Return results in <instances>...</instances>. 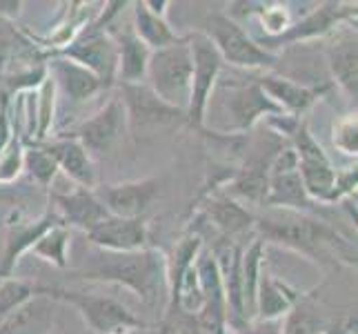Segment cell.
I'll return each instance as SVG.
<instances>
[{
    "instance_id": "obj_28",
    "label": "cell",
    "mask_w": 358,
    "mask_h": 334,
    "mask_svg": "<svg viewBox=\"0 0 358 334\" xmlns=\"http://www.w3.org/2000/svg\"><path fill=\"white\" fill-rule=\"evenodd\" d=\"M263 263H265V241L256 237L243 250V258H241V281H243V301H245L247 321L254 319L256 288H258V277H261Z\"/></svg>"
},
{
    "instance_id": "obj_1",
    "label": "cell",
    "mask_w": 358,
    "mask_h": 334,
    "mask_svg": "<svg viewBox=\"0 0 358 334\" xmlns=\"http://www.w3.org/2000/svg\"><path fill=\"white\" fill-rule=\"evenodd\" d=\"M73 272L85 281L114 283V286L127 288L150 307H167V256L156 247H145L136 252H107L92 247L83 265Z\"/></svg>"
},
{
    "instance_id": "obj_2",
    "label": "cell",
    "mask_w": 358,
    "mask_h": 334,
    "mask_svg": "<svg viewBox=\"0 0 358 334\" xmlns=\"http://www.w3.org/2000/svg\"><path fill=\"white\" fill-rule=\"evenodd\" d=\"M254 230L258 232V239L278 243L314 263L356 265V247L325 221L312 214L267 207L261 216H256Z\"/></svg>"
},
{
    "instance_id": "obj_30",
    "label": "cell",
    "mask_w": 358,
    "mask_h": 334,
    "mask_svg": "<svg viewBox=\"0 0 358 334\" xmlns=\"http://www.w3.org/2000/svg\"><path fill=\"white\" fill-rule=\"evenodd\" d=\"M22 172L43 190L52 188V183L58 176V165L54 156L49 154L45 147L38 145H24V158H22Z\"/></svg>"
},
{
    "instance_id": "obj_19",
    "label": "cell",
    "mask_w": 358,
    "mask_h": 334,
    "mask_svg": "<svg viewBox=\"0 0 358 334\" xmlns=\"http://www.w3.org/2000/svg\"><path fill=\"white\" fill-rule=\"evenodd\" d=\"M47 74L52 76L56 92L67 96L71 103H87L98 94L107 92V85L94 76L90 69H85L83 65L73 63V60L58 56V54H49L47 58Z\"/></svg>"
},
{
    "instance_id": "obj_39",
    "label": "cell",
    "mask_w": 358,
    "mask_h": 334,
    "mask_svg": "<svg viewBox=\"0 0 358 334\" xmlns=\"http://www.w3.org/2000/svg\"><path fill=\"white\" fill-rule=\"evenodd\" d=\"M154 334H180V332L171 323H167V321H163V323L154 328Z\"/></svg>"
},
{
    "instance_id": "obj_11",
    "label": "cell",
    "mask_w": 358,
    "mask_h": 334,
    "mask_svg": "<svg viewBox=\"0 0 358 334\" xmlns=\"http://www.w3.org/2000/svg\"><path fill=\"white\" fill-rule=\"evenodd\" d=\"M265 207L294 209V212L305 214H312L316 209V203L307 196L303 188V181L299 174V160H296V152L292 150L289 143L274 156L269 165Z\"/></svg>"
},
{
    "instance_id": "obj_15",
    "label": "cell",
    "mask_w": 358,
    "mask_h": 334,
    "mask_svg": "<svg viewBox=\"0 0 358 334\" xmlns=\"http://www.w3.org/2000/svg\"><path fill=\"white\" fill-rule=\"evenodd\" d=\"M96 196L105 205L109 216L118 218H145V212L154 205L160 194L158 179H141L125 183L96 185Z\"/></svg>"
},
{
    "instance_id": "obj_22",
    "label": "cell",
    "mask_w": 358,
    "mask_h": 334,
    "mask_svg": "<svg viewBox=\"0 0 358 334\" xmlns=\"http://www.w3.org/2000/svg\"><path fill=\"white\" fill-rule=\"evenodd\" d=\"M56 301L36 292L29 301L0 321V334H52L56 326Z\"/></svg>"
},
{
    "instance_id": "obj_18",
    "label": "cell",
    "mask_w": 358,
    "mask_h": 334,
    "mask_svg": "<svg viewBox=\"0 0 358 334\" xmlns=\"http://www.w3.org/2000/svg\"><path fill=\"white\" fill-rule=\"evenodd\" d=\"M52 209L65 228H76L87 234L109 214L94 190L71 188L67 192H52Z\"/></svg>"
},
{
    "instance_id": "obj_20",
    "label": "cell",
    "mask_w": 358,
    "mask_h": 334,
    "mask_svg": "<svg viewBox=\"0 0 358 334\" xmlns=\"http://www.w3.org/2000/svg\"><path fill=\"white\" fill-rule=\"evenodd\" d=\"M41 145L54 156L58 172H63L76 188L94 190L98 185L94 158L85 152V147L76 139H71L67 134H58L54 139H47Z\"/></svg>"
},
{
    "instance_id": "obj_27",
    "label": "cell",
    "mask_w": 358,
    "mask_h": 334,
    "mask_svg": "<svg viewBox=\"0 0 358 334\" xmlns=\"http://www.w3.org/2000/svg\"><path fill=\"white\" fill-rule=\"evenodd\" d=\"M134 9V22L131 29L138 36V41L150 49V52H156V49H163L174 45L180 36L174 32V27L167 22V18L154 14V11L147 7L145 0H138V3L131 5Z\"/></svg>"
},
{
    "instance_id": "obj_24",
    "label": "cell",
    "mask_w": 358,
    "mask_h": 334,
    "mask_svg": "<svg viewBox=\"0 0 358 334\" xmlns=\"http://www.w3.org/2000/svg\"><path fill=\"white\" fill-rule=\"evenodd\" d=\"M327 67L334 83L345 96L356 101L358 96V45L356 27L341 32L338 39L327 47Z\"/></svg>"
},
{
    "instance_id": "obj_10",
    "label": "cell",
    "mask_w": 358,
    "mask_h": 334,
    "mask_svg": "<svg viewBox=\"0 0 358 334\" xmlns=\"http://www.w3.org/2000/svg\"><path fill=\"white\" fill-rule=\"evenodd\" d=\"M52 54L65 56L73 60V63L83 65L85 69H90L107 88H114L116 85V67H118L116 41L107 29L96 27L94 22H90L69 45Z\"/></svg>"
},
{
    "instance_id": "obj_5",
    "label": "cell",
    "mask_w": 358,
    "mask_h": 334,
    "mask_svg": "<svg viewBox=\"0 0 358 334\" xmlns=\"http://www.w3.org/2000/svg\"><path fill=\"white\" fill-rule=\"evenodd\" d=\"M209 41L218 49L225 65L238 69H274L278 63V54L267 52L254 41V36L223 11H212L207 16V32Z\"/></svg>"
},
{
    "instance_id": "obj_17",
    "label": "cell",
    "mask_w": 358,
    "mask_h": 334,
    "mask_svg": "<svg viewBox=\"0 0 358 334\" xmlns=\"http://www.w3.org/2000/svg\"><path fill=\"white\" fill-rule=\"evenodd\" d=\"M92 247L107 252H136L150 247V225L145 218H118L107 216L87 232Z\"/></svg>"
},
{
    "instance_id": "obj_37",
    "label": "cell",
    "mask_w": 358,
    "mask_h": 334,
    "mask_svg": "<svg viewBox=\"0 0 358 334\" xmlns=\"http://www.w3.org/2000/svg\"><path fill=\"white\" fill-rule=\"evenodd\" d=\"M20 9H22L20 0H9V3H0V16L9 18V20H16L20 16Z\"/></svg>"
},
{
    "instance_id": "obj_6",
    "label": "cell",
    "mask_w": 358,
    "mask_h": 334,
    "mask_svg": "<svg viewBox=\"0 0 358 334\" xmlns=\"http://www.w3.org/2000/svg\"><path fill=\"white\" fill-rule=\"evenodd\" d=\"M187 39L192 47L194 67H192V96L185 116H187V123L192 127L203 130L207 107L212 103V96L216 92L220 74L225 69V63L205 32H192L187 34Z\"/></svg>"
},
{
    "instance_id": "obj_26",
    "label": "cell",
    "mask_w": 358,
    "mask_h": 334,
    "mask_svg": "<svg viewBox=\"0 0 358 334\" xmlns=\"http://www.w3.org/2000/svg\"><path fill=\"white\" fill-rule=\"evenodd\" d=\"M205 216L212 221V225L229 241L234 237H241L247 230H252L256 221V216L250 209L227 194L212 196L205 205Z\"/></svg>"
},
{
    "instance_id": "obj_8",
    "label": "cell",
    "mask_w": 358,
    "mask_h": 334,
    "mask_svg": "<svg viewBox=\"0 0 358 334\" xmlns=\"http://www.w3.org/2000/svg\"><path fill=\"white\" fill-rule=\"evenodd\" d=\"M127 132L129 127L125 105H122L120 96H112L96 114L80 120L67 136L76 139L85 147V152L96 160L114 152Z\"/></svg>"
},
{
    "instance_id": "obj_9",
    "label": "cell",
    "mask_w": 358,
    "mask_h": 334,
    "mask_svg": "<svg viewBox=\"0 0 358 334\" xmlns=\"http://www.w3.org/2000/svg\"><path fill=\"white\" fill-rule=\"evenodd\" d=\"M356 20V3H320L299 20H292L289 27L276 39H254L267 52L274 47H287L294 43H305L345 27V22ZM276 54V52H274Z\"/></svg>"
},
{
    "instance_id": "obj_40",
    "label": "cell",
    "mask_w": 358,
    "mask_h": 334,
    "mask_svg": "<svg viewBox=\"0 0 358 334\" xmlns=\"http://www.w3.org/2000/svg\"><path fill=\"white\" fill-rule=\"evenodd\" d=\"M118 334H154V328H145V330H129V332H118Z\"/></svg>"
},
{
    "instance_id": "obj_3",
    "label": "cell",
    "mask_w": 358,
    "mask_h": 334,
    "mask_svg": "<svg viewBox=\"0 0 358 334\" xmlns=\"http://www.w3.org/2000/svg\"><path fill=\"white\" fill-rule=\"evenodd\" d=\"M192 47L187 36L163 49H156L150 56L145 83L160 101L187 111L192 96Z\"/></svg>"
},
{
    "instance_id": "obj_7",
    "label": "cell",
    "mask_w": 358,
    "mask_h": 334,
    "mask_svg": "<svg viewBox=\"0 0 358 334\" xmlns=\"http://www.w3.org/2000/svg\"><path fill=\"white\" fill-rule=\"evenodd\" d=\"M292 150L296 152V160H299V174L303 181V188L307 196L318 205V203H329L331 192H334L336 183V167L331 163L327 152L318 145V141L312 136L307 120H301L299 130L292 136Z\"/></svg>"
},
{
    "instance_id": "obj_25",
    "label": "cell",
    "mask_w": 358,
    "mask_h": 334,
    "mask_svg": "<svg viewBox=\"0 0 358 334\" xmlns=\"http://www.w3.org/2000/svg\"><path fill=\"white\" fill-rule=\"evenodd\" d=\"M116 41L118 52V67H116V85H136L145 83L147 65H150L152 52L147 49L134 29L125 32H109Z\"/></svg>"
},
{
    "instance_id": "obj_4",
    "label": "cell",
    "mask_w": 358,
    "mask_h": 334,
    "mask_svg": "<svg viewBox=\"0 0 358 334\" xmlns=\"http://www.w3.org/2000/svg\"><path fill=\"white\" fill-rule=\"evenodd\" d=\"M36 292L49 296V299H54L56 303L73 305L94 334H118V332L150 328L143 319L129 312L125 305L112 299V296L67 290V288H56V286H36Z\"/></svg>"
},
{
    "instance_id": "obj_16",
    "label": "cell",
    "mask_w": 358,
    "mask_h": 334,
    "mask_svg": "<svg viewBox=\"0 0 358 334\" xmlns=\"http://www.w3.org/2000/svg\"><path fill=\"white\" fill-rule=\"evenodd\" d=\"M11 216H14V218L7 221L3 225V258H0V279L11 277V272H14L18 258L24 252H29L34 247V243L38 241L49 228H54L60 223V218L56 216V212L52 207L45 209L38 218H31V221H24L16 212Z\"/></svg>"
},
{
    "instance_id": "obj_12",
    "label": "cell",
    "mask_w": 358,
    "mask_h": 334,
    "mask_svg": "<svg viewBox=\"0 0 358 334\" xmlns=\"http://www.w3.org/2000/svg\"><path fill=\"white\" fill-rule=\"evenodd\" d=\"M118 96L127 111V127L129 132H150L167 125L187 123L185 111L167 105L165 101L147 88V83L136 85H118Z\"/></svg>"
},
{
    "instance_id": "obj_32",
    "label": "cell",
    "mask_w": 358,
    "mask_h": 334,
    "mask_svg": "<svg viewBox=\"0 0 358 334\" xmlns=\"http://www.w3.org/2000/svg\"><path fill=\"white\" fill-rule=\"evenodd\" d=\"M34 294H36V286L29 281H22L16 277L0 279V321L9 316L24 301H29Z\"/></svg>"
},
{
    "instance_id": "obj_34",
    "label": "cell",
    "mask_w": 358,
    "mask_h": 334,
    "mask_svg": "<svg viewBox=\"0 0 358 334\" xmlns=\"http://www.w3.org/2000/svg\"><path fill=\"white\" fill-rule=\"evenodd\" d=\"M331 141L334 147L350 158H356L358 154V118L356 114H348L334 123L331 127Z\"/></svg>"
},
{
    "instance_id": "obj_14",
    "label": "cell",
    "mask_w": 358,
    "mask_h": 334,
    "mask_svg": "<svg viewBox=\"0 0 358 334\" xmlns=\"http://www.w3.org/2000/svg\"><path fill=\"white\" fill-rule=\"evenodd\" d=\"M223 107L231 120L234 134H250L261 120L276 116V114H285V111L261 90L258 81L231 83L229 94L223 101Z\"/></svg>"
},
{
    "instance_id": "obj_33",
    "label": "cell",
    "mask_w": 358,
    "mask_h": 334,
    "mask_svg": "<svg viewBox=\"0 0 358 334\" xmlns=\"http://www.w3.org/2000/svg\"><path fill=\"white\" fill-rule=\"evenodd\" d=\"M282 334H320V321L307 305V294L280 319Z\"/></svg>"
},
{
    "instance_id": "obj_35",
    "label": "cell",
    "mask_w": 358,
    "mask_h": 334,
    "mask_svg": "<svg viewBox=\"0 0 358 334\" xmlns=\"http://www.w3.org/2000/svg\"><path fill=\"white\" fill-rule=\"evenodd\" d=\"M22 158H24V143L18 134H14L9 145L0 152V185H9L20 176Z\"/></svg>"
},
{
    "instance_id": "obj_41",
    "label": "cell",
    "mask_w": 358,
    "mask_h": 334,
    "mask_svg": "<svg viewBox=\"0 0 358 334\" xmlns=\"http://www.w3.org/2000/svg\"><path fill=\"white\" fill-rule=\"evenodd\" d=\"M0 258H3V225H0Z\"/></svg>"
},
{
    "instance_id": "obj_29",
    "label": "cell",
    "mask_w": 358,
    "mask_h": 334,
    "mask_svg": "<svg viewBox=\"0 0 358 334\" xmlns=\"http://www.w3.org/2000/svg\"><path fill=\"white\" fill-rule=\"evenodd\" d=\"M69 243H71V230L65 228L63 223H58V225L49 228L43 237L34 243L29 252L47 263L65 270L69 265Z\"/></svg>"
},
{
    "instance_id": "obj_36",
    "label": "cell",
    "mask_w": 358,
    "mask_h": 334,
    "mask_svg": "<svg viewBox=\"0 0 358 334\" xmlns=\"http://www.w3.org/2000/svg\"><path fill=\"white\" fill-rule=\"evenodd\" d=\"M227 334H282V328H280V319L278 321L252 319L238 330H227Z\"/></svg>"
},
{
    "instance_id": "obj_38",
    "label": "cell",
    "mask_w": 358,
    "mask_h": 334,
    "mask_svg": "<svg viewBox=\"0 0 358 334\" xmlns=\"http://www.w3.org/2000/svg\"><path fill=\"white\" fill-rule=\"evenodd\" d=\"M145 3H147V7H150V9L154 11V14L167 18V7H169L171 3H167V0H145Z\"/></svg>"
},
{
    "instance_id": "obj_31",
    "label": "cell",
    "mask_w": 358,
    "mask_h": 334,
    "mask_svg": "<svg viewBox=\"0 0 358 334\" xmlns=\"http://www.w3.org/2000/svg\"><path fill=\"white\" fill-rule=\"evenodd\" d=\"M56 85L52 76L47 74V78L38 85L36 90V139L34 145L45 143L49 139V132L54 127V118H56Z\"/></svg>"
},
{
    "instance_id": "obj_21",
    "label": "cell",
    "mask_w": 358,
    "mask_h": 334,
    "mask_svg": "<svg viewBox=\"0 0 358 334\" xmlns=\"http://www.w3.org/2000/svg\"><path fill=\"white\" fill-rule=\"evenodd\" d=\"M307 292L292 288L289 283L276 279L267 265L263 263L261 277H258L256 288V303H254V319L263 321H278L285 316L292 307L299 303Z\"/></svg>"
},
{
    "instance_id": "obj_23",
    "label": "cell",
    "mask_w": 358,
    "mask_h": 334,
    "mask_svg": "<svg viewBox=\"0 0 358 334\" xmlns=\"http://www.w3.org/2000/svg\"><path fill=\"white\" fill-rule=\"evenodd\" d=\"M256 81L261 85V90L285 111V114L299 116V118L318 101L320 94L327 90L325 85H320V88H307V85H301L285 76H276V74H263V76Z\"/></svg>"
},
{
    "instance_id": "obj_13",
    "label": "cell",
    "mask_w": 358,
    "mask_h": 334,
    "mask_svg": "<svg viewBox=\"0 0 358 334\" xmlns=\"http://www.w3.org/2000/svg\"><path fill=\"white\" fill-rule=\"evenodd\" d=\"M47 58L49 52L27 29L18 27L16 20L0 16V81L41 67Z\"/></svg>"
}]
</instances>
